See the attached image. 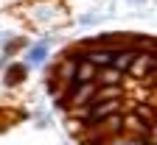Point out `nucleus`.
Wrapping results in <instances>:
<instances>
[{
    "instance_id": "f257e3e1",
    "label": "nucleus",
    "mask_w": 157,
    "mask_h": 145,
    "mask_svg": "<svg viewBox=\"0 0 157 145\" xmlns=\"http://www.w3.org/2000/svg\"><path fill=\"white\" fill-rule=\"evenodd\" d=\"M157 67V53H146V50H137V56H135V61H132V67L126 70V73H132L135 78H146L151 70Z\"/></svg>"
},
{
    "instance_id": "f03ea898",
    "label": "nucleus",
    "mask_w": 157,
    "mask_h": 145,
    "mask_svg": "<svg viewBox=\"0 0 157 145\" xmlns=\"http://www.w3.org/2000/svg\"><path fill=\"white\" fill-rule=\"evenodd\" d=\"M135 56H137V50H135L132 45H121V48H115V56H112V67H115L118 73H124V75H126V70L132 67Z\"/></svg>"
},
{
    "instance_id": "7ed1b4c3",
    "label": "nucleus",
    "mask_w": 157,
    "mask_h": 145,
    "mask_svg": "<svg viewBox=\"0 0 157 145\" xmlns=\"http://www.w3.org/2000/svg\"><path fill=\"white\" fill-rule=\"evenodd\" d=\"M25 78H28V64L14 61V64H9L6 73H3V84H6V87H20Z\"/></svg>"
},
{
    "instance_id": "20e7f679",
    "label": "nucleus",
    "mask_w": 157,
    "mask_h": 145,
    "mask_svg": "<svg viewBox=\"0 0 157 145\" xmlns=\"http://www.w3.org/2000/svg\"><path fill=\"white\" fill-rule=\"evenodd\" d=\"M95 84H98V87H101V84H118V87H124V73H118L112 64H109V67H98Z\"/></svg>"
},
{
    "instance_id": "39448f33",
    "label": "nucleus",
    "mask_w": 157,
    "mask_h": 145,
    "mask_svg": "<svg viewBox=\"0 0 157 145\" xmlns=\"http://www.w3.org/2000/svg\"><path fill=\"white\" fill-rule=\"evenodd\" d=\"M95 73H98V67H95V64H90L87 59H78V64H76V75H73V84L95 81Z\"/></svg>"
},
{
    "instance_id": "423d86ee",
    "label": "nucleus",
    "mask_w": 157,
    "mask_h": 145,
    "mask_svg": "<svg viewBox=\"0 0 157 145\" xmlns=\"http://www.w3.org/2000/svg\"><path fill=\"white\" fill-rule=\"evenodd\" d=\"M45 59H48V42H36V45L28 48V53H25V64H28V67H36V64H42Z\"/></svg>"
},
{
    "instance_id": "0eeeda50",
    "label": "nucleus",
    "mask_w": 157,
    "mask_h": 145,
    "mask_svg": "<svg viewBox=\"0 0 157 145\" xmlns=\"http://www.w3.org/2000/svg\"><path fill=\"white\" fill-rule=\"evenodd\" d=\"M104 145H146V140L143 137H135V134H115Z\"/></svg>"
},
{
    "instance_id": "6e6552de",
    "label": "nucleus",
    "mask_w": 157,
    "mask_h": 145,
    "mask_svg": "<svg viewBox=\"0 0 157 145\" xmlns=\"http://www.w3.org/2000/svg\"><path fill=\"white\" fill-rule=\"evenodd\" d=\"M17 48H23V39H11V42H9V45L3 48V56H11V53H14Z\"/></svg>"
},
{
    "instance_id": "1a4fd4ad",
    "label": "nucleus",
    "mask_w": 157,
    "mask_h": 145,
    "mask_svg": "<svg viewBox=\"0 0 157 145\" xmlns=\"http://www.w3.org/2000/svg\"><path fill=\"white\" fill-rule=\"evenodd\" d=\"M129 3H135V6H143V3H146V0H129Z\"/></svg>"
},
{
    "instance_id": "9d476101",
    "label": "nucleus",
    "mask_w": 157,
    "mask_h": 145,
    "mask_svg": "<svg viewBox=\"0 0 157 145\" xmlns=\"http://www.w3.org/2000/svg\"><path fill=\"white\" fill-rule=\"evenodd\" d=\"M151 92H154V98H157V84H154V87H151Z\"/></svg>"
},
{
    "instance_id": "9b49d317",
    "label": "nucleus",
    "mask_w": 157,
    "mask_h": 145,
    "mask_svg": "<svg viewBox=\"0 0 157 145\" xmlns=\"http://www.w3.org/2000/svg\"><path fill=\"white\" fill-rule=\"evenodd\" d=\"M154 103H157V100H154Z\"/></svg>"
}]
</instances>
